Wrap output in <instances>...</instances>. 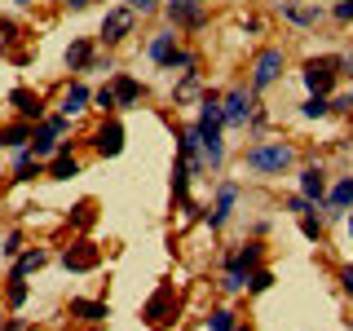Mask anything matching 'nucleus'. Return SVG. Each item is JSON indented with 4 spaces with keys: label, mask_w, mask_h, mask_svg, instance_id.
I'll use <instances>...</instances> for the list:
<instances>
[{
    "label": "nucleus",
    "mask_w": 353,
    "mask_h": 331,
    "mask_svg": "<svg viewBox=\"0 0 353 331\" xmlns=\"http://www.w3.org/2000/svg\"><path fill=\"white\" fill-rule=\"evenodd\" d=\"M124 5L132 9V14H150V9L159 5V0H124Z\"/></svg>",
    "instance_id": "40"
},
{
    "label": "nucleus",
    "mask_w": 353,
    "mask_h": 331,
    "mask_svg": "<svg viewBox=\"0 0 353 331\" xmlns=\"http://www.w3.org/2000/svg\"><path fill=\"white\" fill-rule=\"evenodd\" d=\"M199 150H203V168L221 172V163H225V137H221V128H199Z\"/></svg>",
    "instance_id": "10"
},
{
    "label": "nucleus",
    "mask_w": 353,
    "mask_h": 331,
    "mask_svg": "<svg viewBox=\"0 0 353 331\" xmlns=\"http://www.w3.org/2000/svg\"><path fill=\"white\" fill-rule=\"evenodd\" d=\"M31 132H36V124H31V119H14V124H0V146H5V150L31 146Z\"/></svg>",
    "instance_id": "17"
},
{
    "label": "nucleus",
    "mask_w": 353,
    "mask_h": 331,
    "mask_svg": "<svg viewBox=\"0 0 353 331\" xmlns=\"http://www.w3.org/2000/svg\"><path fill=\"white\" fill-rule=\"evenodd\" d=\"M345 102H349V115H353V84L345 88Z\"/></svg>",
    "instance_id": "45"
},
{
    "label": "nucleus",
    "mask_w": 353,
    "mask_h": 331,
    "mask_svg": "<svg viewBox=\"0 0 353 331\" xmlns=\"http://www.w3.org/2000/svg\"><path fill=\"white\" fill-rule=\"evenodd\" d=\"M301 234H305L309 243H323V221H314V217L305 212V217H301Z\"/></svg>",
    "instance_id": "36"
},
{
    "label": "nucleus",
    "mask_w": 353,
    "mask_h": 331,
    "mask_svg": "<svg viewBox=\"0 0 353 331\" xmlns=\"http://www.w3.org/2000/svg\"><path fill=\"white\" fill-rule=\"evenodd\" d=\"M234 331H252V327H243V323H239V327H234Z\"/></svg>",
    "instance_id": "48"
},
{
    "label": "nucleus",
    "mask_w": 353,
    "mask_h": 331,
    "mask_svg": "<svg viewBox=\"0 0 353 331\" xmlns=\"http://www.w3.org/2000/svg\"><path fill=\"white\" fill-rule=\"evenodd\" d=\"M172 49H176V31L172 27H163V31H154V36H150V62L154 66H163V62H168L172 58Z\"/></svg>",
    "instance_id": "22"
},
{
    "label": "nucleus",
    "mask_w": 353,
    "mask_h": 331,
    "mask_svg": "<svg viewBox=\"0 0 353 331\" xmlns=\"http://www.w3.org/2000/svg\"><path fill=\"white\" fill-rule=\"evenodd\" d=\"M163 71H199V58H194V53L190 49H172V58L168 62H163Z\"/></svg>",
    "instance_id": "30"
},
{
    "label": "nucleus",
    "mask_w": 353,
    "mask_h": 331,
    "mask_svg": "<svg viewBox=\"0 0 353 331\" xmlns=\"http://www.w3.org/2000/svg\"><path fill=\"white\" fill-rule=\"evenodd\" d=\"M71 314L84 318V323H106V318H110V305L106 301H71Z\"/></svg>",
    "instance_id": "25"
},
{
    "label": "nucleus",
    "mask_w": 353,
    "mask_h": 331,
    "mask_svg": "<svg viewBox=\"0 0 353 331\" xmlns=\"http://www.w3.org/2000/svg\"><path fill=\"white\" fill-rule=\"evenodd\" d=\"M176 154L190 163V172H203V150H199V124L176 132Z\"/></svg>",
    "instance_id": "15"
},
{
    "label": "nucleus",
    "mask_w": 353,
    "mask_h": 331,
    "mask_svg": "<svg viewBox=\"0 0 353 331\" xmlns=\"http://www.w3.org/2000/svg\"><path fill=\"white\" fill-rule=\"evenodd\" d=\"M44 177H49V181H71V177H80V159L71 154V141H62V150L53 154V163L44 168Z\"/></svg>",
    "instance_id": "16"
},
{
    "label": "nucleus",
    "mask_w": 353,
    "mask_h": 331,
    "mask_svg": "<svg viewBox=\"0 0 353 331\" xmlns=\"http://www.w3.org/2000/svg\"><path fill=\"white\" fill-rule=\"evenodd\" d=\"M168 301H172V287H159L146 301V309H141V318H146V323H168V318H163L168 314Z\"/></svg>",
    "instance_id": "24"
},
{
    "label": "nucleus",
    "mask_w": 353,
    "mask_h": 331,
    "mask_svg": "<svg viewBox=\"0 0 353 331\" xmlns=\"http://www.w3.org/2000/svg\"><path fill=\"white\" fill-rule=\"evenodd\" d=\"M9 106L18 110V119H31V124L44 119V97L31 93V88H14V93H9Z\"/></svg>",
    "instance_id": "11"
},
{
    "label": "nucleus",
    "mask_w": 353,
    "mask_h": 331,
    "mask_svg": "<svg viewBox=\"0 0 353 331\" xmlns=\"http://www.w3.org/2000/svg\"><path fill=\"white\" fill-rule=\"evenodd\" d=\"M221 106H225V128H248V119L256 115V88L239 84L230 93H221Z\"/></svg>",
    "instance_id": "3"
},
{
    "label": "nucleus",
    "mask_w": 353,
    "mask_h": 331,
    "mask_svg": "<svg viewBox=\"0 0 353 331\" xmlns=\"http://www.w3.org/2000/svg\"><path fill=\"white\" fill-rule=\"evenodd\" d=\"M301 194L309 199V203H323V199H327V172H323V163H305V168H301Z\"/></svg>",
    "instance_id": "14"
},
{
    "label": "nucleus",
    "mask_w": 353,
    "mask_h": 331,
    "mask_svg": "<svg viewBox=\"0 0 353 331\" xmlns=\"http://www.w3.org/2000/svg\"><path fill=\"white\" fill-rule=\"evenodd\" d=\"M243 31H252V36H261V31H265V22H261V18H243Z\"/></svg>",
    "instance_id": "43"
},
{
    "label": "nucleus",
    "mask_w": 353,
    "mask_h": 331,
    "mask_svg": "<svg viewBox=\"0 0 353 331\" xmlns=\"http://www.w3.org/2000/svg\"><path fill=\"white\" fill-rule=\"evenodd\" d=\"M44 265H49V252H44V248H27V252H22V257L14 261V270H9V274L27 279V274H40Z\"/></svg>",
    "instance_id": "23"
},
{
    "label": "nucleus",
    "mask_w": 353,
    "mask_h": 331,
    "mask_svg": "<svg viewBox=\"0 0 353 331\" xmlns=\"http://www.w3.org/2000/svg\"><path fill=\"white\" fill-rule=\"evenodd\" d=\"M110 88H115V102H119V106H137L141 97H146V84L132 80V75H124V71L110 80Z\"/></svg>",
    "instance_id": "19"
},
{
    "label": "nucleus",
    "mask_w": 353,
    "mask_h": 331,
    "mask_svg": "<svg viewBox=\"0 0 353 331\" xmlns=\"http://www.w3.org/2000/svg\"><path fill=\"white\" fill-rule=\"evenodd\" d=\"M14 5H18V9H31V5H36V0H14Z\"/></svg>",
    "instance_id": "46"
},
{
    "label": "nucleus",
    "mask_w": 353,
    "mask_h": 331,
    "mask_svg": "<svg viewBox=\"0 0 353 331\" xmlns=\"http://www.w3.org/2000/svg\"><path fill=\"white\" fill-rule=\"evenodd\" d=\"M132 27H137V14H132L128 5L106 9V18H102V44H119V40H128V36H132Z\"/></svg>",
    "instance_id": "6"
},
{
    "label": "nucleus",
    "mask_w": 353,
    "mask_h": 331,
    "mask_svg": "<svg viewBox=\"0 0 353 331\" xmlns=\"http://www.w3.org/2000/svg\"><path fill=\"white\" fill-rule=\"evenodd\" d=\"M349 234H353V212H349Z\"/></svg>",
    "instance_id": "47"
},
{
    "label": "nucleus",
    "mask_w": 353,
    "mask_h": 331,
    "mask_svg": "<svg viewBox=\"0 0 353 331\" xmlns=\"http://www.w3.org/2000/svg\"><path fill=\"white\" fill-rule=\"evenodd\" d=\"M349 208H353V177H340V181L327 190V199H323V217L336 221V217H345Z\"/></svg>",
    "instance_id": "9"
},
{
    "label": "nucleus",
    "mask_w": 353,
    "mask_h": 331,
    "mask_svg": "<svg viewBox=\"0 0 353 331\" xmlns=\"http://www.w3.org/2000/svg\"><path fill=\"white\" fill-rule=\"evenodd\" d=\"M234 327H239L234 309H212V314H208V331H234Z\"/></svg>",
    "instance_id": "32"
},
{
    "label": "nucleus",
    "mask_w": 353,
    "mask_h": 331,
    "mask_svg": "<svg viewBox=\"0 0 353 331\" xmlns=\"http://www.w3.org/2000/svg\"><path fill=\"white\" fill-rule=\"evenodd\" d=\"M283 66H287V53H283V49H261L256 62H252V80H248V84L256 88V93H265V88H270V84L283 75Z\"/></svg>",
    "instance_id": "4"
},
{
    "label": "nucleus",
    "mask_w": 353,
    "mask_h": 331,
    "mask_svg": "<svg viewBox=\"0 0 353 331\" xmlns=\"http://www.w3.org/2000/svg\"><path fill=\"white\" fill-rule=\"evenodd\" d=\"M0 257H9V261L22 257V230H9V234L0 239Z\"/></svg>",
    "instance_id": "33"
},
{
    "label": "nucleus",
    "mask_w": 353,
    "mask_h": 331,
    "mask_svg": "<svg viewBox=\"0 0 353 331\" xmlns=\"http://www.w3.org/2000/svg\"><path fill=\"white\" fill-rule=\"evenodd\" d=\"M234 203H239V181H221L216 185V199H212V208L203 212V221L212 230H221L230 221V212H234Z\"/></svg>",
    "instance_id": "7"
},
{
    "label": "nucleus",
    "mask_w": 353,
    "mask_h": 331,
    "mask_svg": "<svg viewBox=\"0 0 353 331\" xmlns=\"http://www.w3.org/2000/svg\"><path fill=\"white\" fill-rule=\"evenodd\" d=\"M331 18H336V22H353V0H340V5L331 9Z\"/></svg>",
    "instance_id": "39"
},
{
    "label": "nucleus",
    "mask_w": 353,
    "mask_h": 331,
    "mask_svg": "<svg viewBox=\"0 0 353 331\" xmlns=\"http://www.w3.org/2000/svg\"><path fill=\"white\" fill-rule=\"evenodd\" d=\"M36 177H44V159H36L31 146H18L14 150V181H36Z\"/></svg>",
    "instance_id": "18"
},
{
    "label": "nucleus",
    "mask_w": 353,
    "mask_h": 331,
    "mask_svg": "<svg viewBox=\"0 0 353 331\" xmlns=\"http://www.w3.org/2000/svg\"><path fill=\"white\" fill-rule=\"evenodd\" d=\"M93 106H97V110H106V115H110V110H119L115 88H110V84H106V88H97V93H93Z\"/></svg>",
    "instance_id": "35"
},
{
    "label": "nucleus",
    "mask_w": 353,
    "mask_h": 331,
    "mask_svg": "<svg viewBox=\"0 0 353 331\" xmlns=\"http://www.w3.org/2000/svg\"><path fill=\"white\" fill-rule=\"evenodd\" d=\"M270 287H274V274H270V270H252V274H248V292H252V296L270 292Z\"/></svg>",
    "instance_id": "34"
},
{
    "label": "nucleus",
    "mask_w": 353,
    "mask_h": 331,
    "mask_svg": "<svg viewBox=\"0 0 353 331\" xmlns=\"http://www.w3.org/2000/svg\"><path fill=\"white\" fill-rule=\"evenodd\" d=\"M336 80H340L336 58H309L301 66V84L309 88V97H331L336 93Z\"/></svg>",
    "instance_id": "2"
},
{
    "label": "nucleus",
    "mask_w": 353,
    "mask_h": 331,
    "mask_svg": "<svg viewBox=\"0 0 353 331\" xmlns=\"http://www.w3.org/2000/svg\"><path fill=\"white\" fill-rule=\"evenodd\" d=\"M336 66H340V75H349V80H353V53H345V58H336Z\"/></svg>",
    "instance_id": "42"
},
{
    "label": "nucleus",
    "mask_w": 353,
    "mask_h": 331,
    "mask_svg": "<svg viewBox=\"0 0 353 331\" xmlns=\"http://www.w3.org/2000/svg\"><path fill=\"white\" fill-rule=\"evenodd\" d=\"M190 163H185V159H176V168H172V199H176V203H190Z\"/></svg>",
    "instance_id": "26"
},
{
    "label": "nucleus",
    "mask_w": 353,
    "mask_h": 331,
    "mask_svg": "<svg viewBox=\"0 0 353 331\" xmlns=\"http://www.w3.org/2000/svg\"><path fill=\"white\" fill-rule=\"evenodd\" d=\"M62 5H66V9H75V14H80V9L88 5V0H62Z\"/></svg>",
    "instance_id": "44"
},
{
    "label": "nucleus",
    "mask_w": 353,
    "mask_h": 331,
    "mask_svg": "<svg viewBox=\"0 0 353 331\" xmlns=\"http://www.w3.org/2000/svg\"><path fill=\"white\" fill-rule=\"evenodd\" d=\"M279 14L292 27H318L323 22V5H296V0H279Z\"/></svg>",
    "instance_id": "13"
},
{
    "label": "nucleus",
    "mask_w": 353,
    "mask_h": 331,
    "mask_svg": "<svg viewBox=\"0 0 353 331\" xmlns=\"http://www.w3.org/2000/svg\"><path fill=\"white\" fill-rule=\"evenodd\" d=\"M261 261H265V248H261V243H243V248H239V252H234V257H230L225 265H230V270L252 274V270H261Z\"/></svg>",
    "instance_id": "21"
},
{
    "label": "nucleus",
    "mask_w": 353,
    "mask_h": 331,
    "mask_svg": "<svg viewBox=\"0 0 353 331\" xmlns=\"http://www.w3.org/2000/svg\"><path fill=\"white\" fill-rule=\"evenodd\" d=\"M243 163H248L252 172L261 177H279L283 168H292L296 163V146L292 141H256V146H248V154H243Z\"/></svg>",
    "instance_id": "1"
},
{
    "label": "nucleus",
    "mask_w": 353,
    "mask_h": 331,
    "mask_svg": "<svg viewBox=\"0 0 353 331\" xmlns=\"http://www.w3.org/2000/svg\"><path fill=\"white\" fill-rule=\"evenodd\" d=\"M168 22L176 31H203L208 27V9H203V0H168Z\"/></svg>",
    "instance_id": "5"
},
{
    "label": "nucleus",
    "mask_w": 353,
    "mask_h": 331,
    "mask_svg": "<svg viewBox=\"0 0 353 331\" xmlns=\"http://www.w3.org/2000/svg\"><path fill=\"white\" fill-rule=\"evenodd\" d=\"M331 115V97H305L301 102V119H327Z\"/></svg>",
    "instance_id": "31"
},
{
    "label": "nucleus",
    "mask_w": 353,
    "mask_h": 331,
    "mask_svg": "<svg viewBox=\"0 0 353 331\" xmlns=\"http://www.w3.org/2000/svg\"><path fill=\"white\" fill-rule=\"evenodd\" d=\"M93 150L102 154V159H115V154L124 150V124H119L115 115L97 124V132H93Z\"/></svg>",
    "instance_id": "8"
},
{
    "label": "nucleus",
    "mask_w": 353,
    "mask_h": 331,
    "mask_svg": "<svg viewBox=\"0 0 353 331\" xmlns=\"http://www.w3.org/2000/svg\"><path fill=\"white\" fill-rule=\"evenodd\" d=\"M14 40H18V22L14 18H0V49H9Z\"/></svg>",
    "instance_id": "37"
},
{
    "label": "nucleus",
    "mask_w": 353,
    "mask_h": 331,
    "mask_svg": "<svg viewBox=\"0 0 353 331\" xmlns=\"http://www.w3.org/2000/svg\"><path fill=\"white\" fill-rule=\"evenodd\" d=\"M283 208H287V212H292V217H305V212H309V208H314V203H309L305 194H292V199H287Z\"/></svg>",
    "instance_id": "38"
},
{
    "label": "nucleus",
    "mask_w": 353,
    "mask_h": 331,
    "mask_svg": "<svg viewBox=\"0 0 353 331\" xmlns=\"http://www.w3.org/2000/svg\"><path fill=\"white\" fill-rule=\"evenodd\" d=\"M88 102H93V93H88L84 84H71V88L62 93V102H58V115L75 119V115H84V110H88Z\"/></svg>",
    "instance_id": "20"
},
{
    "label": "nucleus",
    "mask_w": 353,
    "mask_h": 331,
    "mask_svg": "<svg viewBox=\"0 0 353 331\" xmlns=\"http://www.w3.org/2000/svg\"><path fill=\"white\" fill-rule=\"evenodd\" d=\"M97 261H102V252L93 248V243H75V248H66L62 252V265L66 270H75V274H84V270H97Z\"/></svg>",
    "instance_id": "12"
},
{
    "label": "nucleus",
    "mask_w": 353,
    "mask_h": 331,
    "mask_svg": "<svg viewBox=\"0 0 353 331\" xmlns=\"http://www.w3.org/2000/svg\"><path fill=\"white\" fill-rule=\"evenodd\" d=\"M88 58H93V40H75L71 49H66V66H71V71H84Z\"/></svg>",
    "instance_id": "27"
},
{
    "label": "nucleus",
    "mask_w": 353,
    "mask_h": 331,
    "mask_svg": "<svg viewBox=\"0 0 353 331\" xmlns=\"http://www.w3.org/2000/svg\"><path fill=\"white\" fill-rule=\"evenodd\" d=\"M340 283H345V292H349V301H353V265H345V270H340Z\"/></svg>",
    "instance_id": "41"
},
{
    "label": "nucleus",
    "mask_w": 353,
    "mask_h": 331,
    "mask_svg": "<svg viewBox=\"0 0 353 331\" xmlns=\"http://www.w3.org/2000/svg\"><path fill=\"white\" fill-rule=\"evenodd\" d=\"M199 84H203V71H185L181 80H176V88H172V97H176V102H190V97L199 93Z\"/></svg>",
    "instance_id": "28"
},
{
    "label": "nucleus",
    "mask_w": 353,
    "mask_h": 331,
    "mask_svg": "<svg viewBox=\"0 0 353 331\" xmlns=\"http://www.w3.org/2000/svg\"><path fill=\"white\" fill-rule=\"evenodd\" d=\"M5 296H9V309H22V305H27V296H31L27 279H18V274H9V287H5Z\"/></svg>",
    "instance_id": "29"
}]
</instances>
